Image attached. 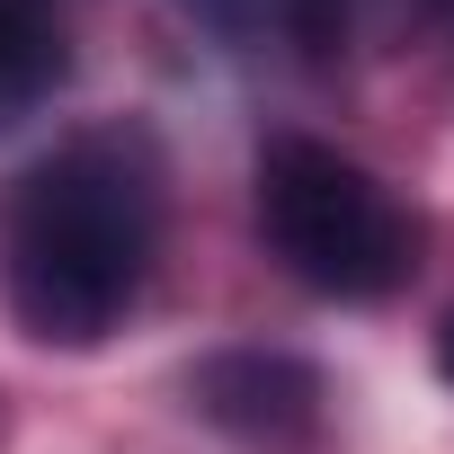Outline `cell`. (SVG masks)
Segmentation results:
<instances>
[{
	"label": "cell",
	"mask_w": 454,
	"mask_h": 454,
	"mask_svg": "<svg viewBox=\"0 0 454 454\" xmlns=\"http://www.w3.org/2000/svg\"><path fill=\"white\" fill-rule=\"evenodd\" d=\"M187 401L232 427L241 445H303L321 427V374L303 356H277V348H223L187 374Z\"/></svg>",
	"instance_id": "3957f363"
},
{
	"label": "cell",
	"mask_w": 454,
	"mask_h": 454,
	"mask_svg": "<svg viewBox=\"0 0 454 454\" xmlns=\"http://www.w3.org/2000/svg\"><path fill=\"white\" fill-rule=\"evenodd\" d=\"M72 72V19L63 0H0V125H19L54 81Z\"/></svg>",
	"instance_id": "277c9868"
},
{
	"label": "cell",
	"mask_w": 454,
	"mask_h": 454,
	"mask_svg": "<svg viewBox=\"0 0 454 454\" xmlns=\"http://www.w3.org/2000/svg\"><path fill=\"white\" fill-rule=\"evenodd\" d=\"M160 250V178L134 134L63 143L10 205V303L45 348H98Z\"/></svg>",
	"instance_id": "6da1fadb"
},
{
	"label": "cell",
	"mask_w": 454,
	"mask_h": 454,
	"mask_svg": "<svg viewBox=\"0 0 454 454\" xmlns=\"http://www.w3.org/2000/svg\"><path fill=\"white\" fill-rule=\"evenodd\" d=\"M259 232L312 294H339V303H374L419 268V214L374 169H356L312 134H286L259 152Z\"/></svg>",
	"instance_id": "7a4b0ae2"
},
{
	"label": "cell",
	"mask_w": 454,
	"mask_h": 454,
	"mask_svg": "<svg viewBox=\"0 0 454 454\" xmlns=\"http://www.w3.org/2000/svg\"><path fill=\"white\" fill-rule=\"evenodd\" d=\"M436 374H445V383H454V321H445V330H436Z\"/></svg>",
	"instance_id": "52a82bcc"
},
{
	"label": "cell",
	"mask_w": 454,
	"mask_h": 454,
	"mask_svg": "<svg viewBox=\"0 0 454 454\" xmlns=\"http://www.w3.org/2000/svg\"><path fill=\"white\" fill-rule=\"evenodd\" d=\"M374 19H383V0H286V36H294L312 63L356 54V45L374 36Z\"/></svg>",
	"instance_id": "5b68a950"
},
{
	"label": "cell",
	"mask_w": 454,
	"mask_h": 454,
	"mask_svg": "<svg viewBox=\"0 0 454 454\" xmlns=\"http://www.w3.org/2000/svg\"><path fill=\"white\" fill-rule=\"evenodd\" d=\"M187 10H196L214 36H250V27L268 19V0H187Z\"/></svg>",
	"instance_id": "8992f818"
}]
</instances>
